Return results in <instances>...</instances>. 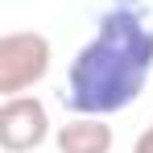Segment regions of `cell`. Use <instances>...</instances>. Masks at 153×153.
Listing matches in <instances>:
<instances>
[{
	"label": "cell",
	"instance_id": "277c9868",
	"mask_svg": "<svg viewBox=\"0 0 153 153\" xmlns=\"http://www.w3.org/2000/svg\"><path fill=\"white\" fill-rule=\"evenodd\" d=\"M54 149L58 153H112L116 132L108 124V116H75V120L54 128Z\"/></svg>",
	"mask_w": 153,
	"mask_h": 153
},
{
	"label": "cell",
	"instance_id": "5b68a950",
	"mask_svg": "<svg viewBox=\"0 0 153 153\" xmlns=\"http://www.w3.org/2000/svg\"><path fill=\"white\" fill-rule=\"evenodd\" d=\"M132 153H153V124L137 137V145H132Z\"/></svg>",
	"mask_w": 153,
	"mask_h": 153
},
{
	"label": "cell",
	"instance_id": "7a4b0ae2",
	"mask_svg": "<svg viewBox=\"0 0 153 153\" xmlns=\"http://www.w3.org/2000/svg\"><path fill=\"white\" fill-rule=\"evenodd\" d=\"M54 46L37 29H13L0 37V95H25L50 75Z\"/></svg>",
	"mask_w": 153,
	"mask_h": 153
},
{
	"label": "cell",
	"instance_id": "3957f363",
	"mask_svg": "<svg viewBox=\"0 0 153 153\" xmlns=\"http://www.w3.org/2000/svg\"><path fill=\"white\" fill-rule=\"evenodd\" d=\"M50 112L37 95H8L0 103V149L4 153H33L50 141Z\"/></svg>",
	"mask_w": 153,
	"mask_h": 153
},
{
	"label": "cell",
	"instance_id": "6da1fadb",
	"mask_svg": "<svg viewBox=\"0 0 153 153\" xmlns=\"http://www.w3.org/2000/svg\"><path fill=\"white\" fill-rule=\"evenodd\" d=\"M153 79V21L145 0H112L71 58L62 103L75 116H116Z\"/></svg>",
	"mask_w": 153,
	"mask_h": 153
}]
</instances>
